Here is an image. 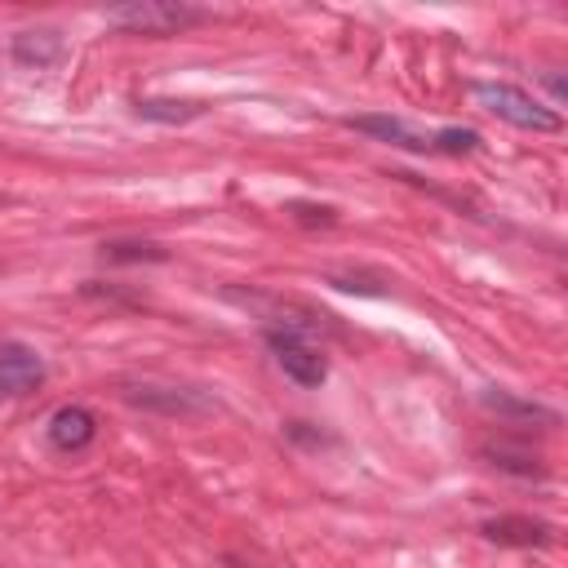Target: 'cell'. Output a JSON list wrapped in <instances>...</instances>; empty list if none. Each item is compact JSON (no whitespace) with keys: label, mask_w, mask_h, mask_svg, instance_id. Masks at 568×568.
<instances>
[{"label":"cell","mask_w":568,"mask_h":568,"mask_svg":"<svg viewBox=\"0 0 568 568\" xmlns=\"http://www.w3.org/2000/svg\"><path fill=\"white\" fill-rule=\"evenodd\" d=\"M475 98H479V106H488L497 120H506V124H515V129H532V133H559V129H564L559 111L541 106L537 98H528V93L515 89V84H493V80H484V84H475Z\"/></svg>","instance_id":"obj_1"},{"label":"cell","mask_w":568,"mask_h":568,"mask_svg":"<svg viewBox=\"0 0 568 568\" xmlns=\"http://www.w3.org/2000/svg\"><path fill=\"white\" fill-rule=\"evenodd\" d=\"M200 13L186 9V4H169V0H138V4H120L106 13V22L115 27H129V31H142V36H169L186 22H195Z\"/></svg>","instance_id":"obj_2"},{"label":"cell","mask_w":568,"mask_h":568,"mask_svg":"<svg viewBox=\"0 0 568 568\" xmlns=\"http://www.w3.org/2000/svg\"><path fill=\"white\" fill-rule=\"evenodd\" d=\"M266 342H271V351H275L280 368H284V373H288L297 386H320V382L328 377V364H324V355H320L315 346H306L297 333L271 328V333H266Z\"/></svg>","instance_id":"obj_3"},{"label":"cell","mask_w":568,"mask_h":568,"mask_svg":"<svg viewBox=\"0 0 568 568\" xmlns=\"http://www.w3.org/2000/svg\"><path fill=\"white\" fill-rule=\"evenodd\" d=\"M44 382V359L27 342H0V390L31 395Z\"/></svg>","instance_id":"obj_4"},{"label":"cell","mask_w":568,"mask_h":568,"mask_svg":"<svg viewBox=\"0 0 568 568\" xmlns=\"http://www.w3.org/2000/svg\"><path fill=\"white\" fill-rule=\"evenodd\" d=\"M93 435H98V417L89 408H80V404H67V408H58L49 417V439L62 453H80L84 444H93Z\"/></svg>","instance_id":"obj_5"},{"label":"cell","mask_w":568,"mask_h":568,"mask_svg":"<svg viewBox=\"0 0 568 568\" xmlns=\"http://www.w3.org/2000/svg\"><path fill=\"white\" fill-rule=\"evenodd\" d=\"M133 404L142 408H160V413H173V417H191V413H209L213 404L195 390H178V386H129L124 390Z\"/></svg>","instance_id":"obj_6"},{"label":"cell","mask_w":568,"mask_h":568,"mask_svg":"<svg viewBox=\"0 0 568 568\" xmlns=\"http://www.w3.org/2000/svg\"><path fill=\"white\" fill-rule=\"evenodd\" d=\"M346 124L359 129V133H373V138H382V142H390V146H404V151H430V138L413 133V129H408L404 120H395V115H351Z\"/></svg>","instance_id":"obj_7"},{"label":"cell","mask_w":568,"mask_h":568,"mask_svg":"<svg viewBox=\"0 0 568 568\" xmlns=\"http://www.w3.org/2000/svg\"><path fill=\"white\" fill-rule=\"evenodd\" d=\"M484 537L497 541V546H546V541H550V528L537 524V519L501 515V519H488V524H484Z\"/></svg>","instance_id":"obj_8"},{"label":"cell","mask_w":568,"mask_h":568,"mask_svg":"<svg viewBox=\"0 0 568 568\" xmlns=\"http://www.w3.org/2000/svg\"><path fill=\"white\" fill-rule=\"evenodd\" d=\"M13 58L27 67H49L62 58V40L58 31H18L13 36Z\"/></svg>","instance_id":"obj_9"},{"label":"cell","mask_w":568,"mask_h":568,"mask_svg":"<svg viewBox=\"0 0 568 568\" xmlns=\"http://www.w3.org/2000/svg\"><path fill=\"white\" fill-rule=\"evenodd\" d=\"M204 106L200 102H138V115H146V120H195Z\"/></svg>","instance_id":"obj_10"},{"label":"cell","mask_w":568,"mask_h":568,"mask_svg":"<svg viewBox=\"0 0 568 568\" xmlns=\"http://www.w3.org/2000/svg\"><path fill=\"white\" fill-rule=\"evenodd\" d=\"M430 146H435V151H448V155H470V151L479 146V133H475V129H439V133L430 138Z\"/></svg>","instance_id":"obj_11"},{"label":"cell","mask_w":568,"mask_h":568,"mask_svg":"<svg viewBox=\"0 0 568 568\" xmlns=\"http://www.w3.org/2000/svg\"><path fill=\"white\" fill-rule=\"evenodd\" d=\"M484 404L497 408V413H515V417H541V422H555V413L537 408V404H524V399H510L506 390H484Z\"/></svg>","instance_id":"obj_12"},{"label":"cell","mask_w":568,"mask_h":568,"mask_svg":"<svg viewBox=\"0 0 568 568\" xmlns=\"http://www.w3.org/2000/svg\"><path fill=\"white\" fill-rule=\"evenodd\" d=\"M102 253H106L111 262H142V257H146V262H160V257H164V248H155V244H106Z\"/></svg>","instance_id":"obj_13"},{"label":"cell","mask_w":568,"mask_h":568,"mask_svg":"<svg viewBox=\"0 0 568 568\" xmlns=\"http://www.w3.org/2000/svg\"><path fill=\"white\" fill-rule=\"evenodd\" d=\"M288 209H293L302 222H324V226L333 222V209H324V204H320V209H315V204H288Z\"/></svg>","instance_id":"obj_14"}]
</instances>
